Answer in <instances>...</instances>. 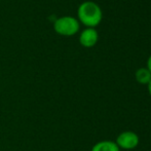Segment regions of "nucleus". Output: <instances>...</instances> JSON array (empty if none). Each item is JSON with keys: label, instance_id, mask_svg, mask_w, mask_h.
<instances>
[{"label": "nucleus", "instance_id": "6", "mask_svg": "<svg viewBox=\"0 0 151 151\" xmlns=\"http://www.w3.org/2000/svg\"><path fill=\"white\" fill-rule=\"evenodd\" d=\"M135 78L138 83L147 86L151 80V73L146 67H141L135 72Z\"/></svg>", "mask_w": 151, "mask_h": 151}, {"label": "nucleus", "instance_id": "4", "mask_svg": "<svg viewBox=\"0 0 151 151\" xmlns=\"http://www.w3.org/2000/svg\"><path fill=\"white\" fill-rule=\"evenodd\" d=\"M98 40H99V33L96 28H86L80 32L79 43L83 47H93L97 44Z\"/></svg>", "mask_w": 151, "mask_h": 151}, {"label": "nucleus", "instance_id": "7", "mask_svg": "<svg viewBox=\"0 0 151 151\" xmlns=\"http://www.w3.org/2000/svg\"><path fill=\"white\" fill-rule=\"evenodd\" d=\"M147 68L148 70L150 71V73H151V55L149 56V58H148V60H147Z\"/></svg>", "mask_w": 151, "mask_h": 151}, {"label": "nucleus", "instance_id": "5", "mask_svg": "<svg viewBox=\"0 0 151 151\" xmlns=\"http://www.w3.org/2000/svg\"><path fill=\"white\" fill-rule=\"evenodd\" d=\"M91 151H120V149L116 145L115 141L104 140V141H100L96 143L91 147Z\"/></svg>", "mask_w": 151, "mask_h": 151}, {"label": "nucleus", "instance_id": "1", "mask_svg": "<svg viewBox=\"0 0 151 151\" xmlns=\"http://www.w3.org/2000/svg\"><path fill=\"white\" fill-rule=\"evenodd\" d=\"M103 19L102 8L95 1H83L77 8V20L86 28H96Z\"/></svg>", "mask_w": 151, "mask_h": 151}, {"label": "nucleus", "instance_id": "3", "mask_svg": "<svg viewBox=\"0 0 151 151\" xmlns=\"http://www.w3.org/2000/svg\"><path fill=\"white\" fill-rule=\"evenodd\" d=\"M139 136L133 131H124L120 133L116 138V145L119 149L123 150H133L139 145Z\"/></svg>", "mask_w": 151, "mask_h": 151}, {"label": "nucleus", "instance_id": "2", "mask_svg": "<svg viewBox=\"0 0 151 151\" xmlns=\"http://www.w3.org/2000/svg\"><path fill=\"white\" fill-rule=\"evenodd\" d=\"M80 23L76 18L71 16H63L54 21V30L62 36H73L78 33Z\"/></svg>", "mask_w": 151, "mask_h": 151}, {"label": "nucleus", "instance_id": "8", "mask_svg": "<svg viewBox=\"0 0 151 151\" xmlns=\"http://www.w3.org/2000/svg\"><path fill=\"white\" fill-rule=\"evenodd\" d=\"M147 86H148V93H149V95H150V97H151V80H150V82L147 84Z\"/></svg>", "mask_w": 151, "mask_h": 151}]
</instances>
